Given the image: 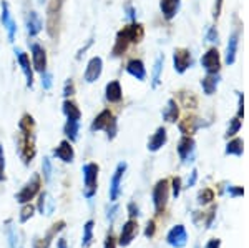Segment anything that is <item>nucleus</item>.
Instances as JSON below:
<instances>
[{"mask_svg": "<svg viewBox=\"0 0 249 248\" xmlns=\"http://www.w3.org/2000/svg\"><path fill=\"white\" fill-rule=\"evenodd\" d=\"M143 35H144V30H143V25H140V23H131V25L123 27V30H120L118 35H116V42H115V47H113V55H115V57L122 55L123 52L126 50L128 43L142 42Z\"/></svg>", "mask_w": 249, "mask_h": 248, "instance_id": "f257e3e1", "label": "nucleus"}, {"mask_svg": "<svg viewBox=\"0 0 249 248\" xmlns=\"http://www.w3.org/2000/svg\"><path fill=\"white\" fill-rule=\"evenodd\" d=\"M17 150L25 165H29L32 160L35 158L37 149H35V134H27V132H18L17 135Z\"/></svg>", "mask_w": 249, "mask_h": 248, "instance_id": "f03ea898", "label": "nucleus"}, {"mask_svg": "<svg viewBox=\"0 0 249 248\" xmlns=\"http://www.w3.org/2000/svg\"><path fill=\"white\" fill-rule=\"evenodd\" d=\"M91 132H100V130H105L108 134V138H115L116 135V130H118V127H116V118L113 117V114H111L110 110H103L100 112L98 115H96V118L91 122Z\"/></svg>", "mask_w": 249, "mask_h": 248, "instance_id": "7ed1b4c3", "label": "nucleus"}, {"mask_svg": "<svg viewBox=\"0 0 249 248\" xmlns=\"http://www.w3.org/2000/svg\"><path fill=\"white\" fill-rule=\"evenodd\" d=\"M98 165L96 163H87L83 165V182H85V190H83V195L87 198H91L96 193V189H98Z\"/></svg>", "mask_w": 249, "mask_h": 248, "instance_id": "20e7f679", "label": "nucleus"}, {"mask_svg": "<svg viewBox=\"0 0 249 248\" xmlns=\"http://www.w3.org/2000/svg\"><path fill=\"white\" fill-rule=\"evenodd\" d=\"M63 0H52L47 10V30L50 37H57L58 23H60V12H62Z\"/></svg>", "mask_w": 249, "mask_h": 248, "instance_id": "39448f33", "label": "nucleus"}, {"mask_svg": "<svg viewBox=\"0 0 249 248\" xmlns=\"http://www.w3.org/2000/svg\"><path fill=\"white\" fill-rule=\"evenodd\" d=\"M168 197H170V183H168V180L163 178L156 183L153 189V203H155L156 213H161L164 210V207L168 203Z\"/></svg>", "mask_w": 249, "mask_h": 248, "instance_id": "423d86ee", "label": "nucleus"}, {"mask_svg": "<svg viewBox=\"0 0 249 248\" xmlns=\"http://www.w3.org/2000/svg\"><path fill=\"white\" fill-rule=\"evenodd\" d=\"M38 191H40V175H34V177L25 183V187L17 193V202L23 203V205L30 203V200H34Z\"/></svg>", "mask_w": 249, "mask_h": 248, "instance_id": "0eeeda50", "label": "nucleus"}, {"mask_svg": "<svg viewBox=\"0 0 249 248\" xmlns=\"http://www.w3.org/2000/svg\"><path fill=\"white\" fill-rule=\"evenodd\" d=\"M102 70H103V60L100 57L90 58V62H88V65L85 69V74H83V80H85L87 83L96 82V80L100 78V75H102Z\"/></svg>", "mask_w": 249, "mask_h": 248, "instance_id": "6e6552de", "label": "nucleus"}, {"mask_svg": "<svg viewBox=\"0 0 249 248\" xmlns=\"http://www.w3.org/2000/svg\"><path fill=\"white\" fill-rule=\"evenodd\" d=\"M124 172H126V163H124V162L118 163L113 177H111V183H110V200H111V202H116L118 197H120V191H122L120 185H122V178H123Z\"/></svg>", "mask_w": 249, "mask_h": 248, "instance_id": "1a4fd4ad", "label": "nucleus"}, {"mask_svg": "<svg viewBox=\"0 0 249 248\" xmlns=\"http://www.w3.org/2000/svg\"><path fill=\"white\" fill-rule=\"evenodd\" d=\"M32 65L40 74L47 72V52L40 43H34L32 45Z\"/></svg>", "mask_w": 249, "mask_h": 248, "instance_id": "9d476101", "label": "nucleus"}, {"mask_svg": "<svg viewBox=\"0 0 249 248\" xmlns=\"http://www.w3.org/2000/svg\"><path fill=\"white\" fill-rule=\"evenodd\" d=\"M201 65L203 69L208 72V74H218L219 67H221V60H219V54L216 49H210L206 54L203 55L201 58Z\"/></svg>", "mask_w": 249, "mask_h": 248, "instance_id": "9b49d317", "label": "nucleus"}, {"mask_svg": "<svg viewBox=\"0 0 249 248\" xmlns=\"http://www.w3.org/2000/svg\"><path fill=\"white\" fill-rule=\"evenodd\" d=\"M173 62H175V70L178 72V74H184L188 67H191V63H193L190 50H186V49L175 50V55H173Z\"/></svg>", "mask_w": 249, "mask_h": 248, "instance_id": "f8f14e48", "label": "nucleus"}, {"mask_svg": "<svg viewBox=\"0 0 249 248\" xmlns=\"http://www.w3.org/2000/svg\"><path fill=\"white\" fill-rule=\"evenodd\" d=\"M15 55H17V60H18V65L22 69L23 75H25V80H27V87H34V70H32V65H30V58L25 52L22 50H17L15 49Z\"/></svg>", "mask_w": 249, "mask_h": 248, "instance_id": "ddd939ff", "label": "nucleus"}, {"mask_svg": "<svg viewBox=\"0 0 249 248\" xmlns=\"http://www.w3.org/2000/svg\"><path fill=\"white\" fill-rule=\"evenodd\" d=\"M166 242L175 248H183L188 242V233H186V230H184V227L176 225L175 229H171L166 237Z\"/></svg>", "mask_w": 249, "mask_h": 248, "instance_id": "4468645a", "label": "nucleus"}, {"mask_svg": "<svg viewBox=\"0 0 249 248\" xmlns=\"http://www.w3.org/2000/svg\"><path fill=\"white\" fill-rule=\"evenodd\" d=\"M2 23L7 29V32H9V42H14L15 34H17V23H15V20L12 19L9 3H7L5 0H2Z\"/></svg>", "mask_w": 249, "mask_h": 248, "instance_id": "2eb2a0df", "label": "nucleus"}, {"mask_svg": "<svg viewBox=\"0 0 249 248\" xmlns=\"http://www.w3.org/2000/svg\"><path fill=\"white\" fill-rule=\"evenodd\" d=\"M136 233H138V223H136L135 220H128V222L123 225V230H122V235H120L118 243L122 247H128L131 242H133Z\"/></svg>", "mask_w": 249, "mask_h": 248, "instance_id": "dca6fc26", "label": "nucleus"}, {"mask_svg": "<svg viewBox=\"0 0 249 248\" xmlns=\"http://www.w3.org/2000/svg\"><path fill=\"white\" fill-rule=\"evenodd\" d=\"M25 23H27V32H29V35H32V37L38 35V34H40V30L43 29L42 19H40V15H38L35 10H30L29 14H27Z\"/></svg>", "mask_w": 249, "mask_h": 248, "instance_id": "f3484780", "label": "nucleus"}, {"mask_svg": "<svg viewBox=\"0 0 249 248\" xmlns=\"http://www.w3.org/2000/svg\"><path fill=\"white\" fill-rule=\"evenodd\" d=\"M55 157L60 158L62 162L65 163H71L75 158V152H73V147H71V143L68 142V140H63V142H60V145L55 149Z\"/></svg>", "mask_w": 249, "mask_h": 248, "instance_id": "a211bd4d", "label": "nucleus"}, {"mask_svg": "<svg viewBox=\"0 0 249 248\" xmlns=\"http://www.w3.org/2000/svg\"><path fill=\"white\" fill-rule=\"evenodd\" d=\"M105 97L108 102L116 103L123 98V92H122V85H120L118 80H113V82L107 83V89H105Z\"/></svg>", "mask_w": 249, "mask_h": 248, "instance_id": "6ab92c4d", "label": "nucleus"}, {"mask_svg": "<svg viewBox=\"0 0 249 248\" xmlns=\"http://www.w3.org/2000/svg\"><path fill=\"white\" fill-rule=\"evenodd\" d=\"M126 72L131 75V77H135L136 80H144L146 78V70H144V65L142 60H130L126 65Z\"/></svg>", "mask_w": 249, "mask_h": 248, "instance_id": "aec40b11", "label": "nucleus"}, {"mask_svg": "<svg viewBox=\"0 0 249 248\" xmlns=\"http://www.w3.org/2000/svg\"><path fill=\"white\" fill-rule=\"evenodd\" d=\"M193 152H195V140H193L190 135H186V137H183L181 140H179L178 153H179V157H181V160L186 162Z\"/></svg>", "mask_w": 249, "mask_h": 248, "instance_id": "412c9836", "label": "nucleus"}, {"mask_svg": "<svg viewBox=\"0 0 249 248\" xmlns=\"http://www.w3.org/2000/svg\"><path fill=\"white\" fill-rule=\"evenodd\" d=\"M164 143H166V130H164L163 127H160V129L156 130V134L151 137L150 142H148V150L158 152Z\"/></svg>", "mask_w": 249, "mask_h": 248, "instance_id": "4be33fe9", "label": "nucleus"}, {"mask_svg": "<svg viewBox=\"0 0 249 248\" xmlns=\"http://www.w3.org/2000/svg\"><path fill=\"white\" fill-rule=\"evenodd\" d=\"M63 227H65V222L63 220H60L58 223H55L53 227H52V230L48 231V235L43 240H37V242L34 243V248H48L50 247V242H52V238H53V235L55 233H58L60 230H63Z\"/></svg>", "mask_w": 249, "mask_h": 248, "instance_id": "5701e85b", "label": "nucleus"}, {"mask_svg": "<svg viewBox=\"0 0 249 248\" xmlns=\"http://www.w3.org/2000/svg\"><path fill=\"white\" fill-rule=\"evenodd\" d=\"M53 209H55V202L52 200L50 195L47 193V191H43V193H40V200H38V210L40 213H45V215H52L53 213Z\"/></svg>", "mask_w": 249, "mask_h": 248, "instance_id": "b1692460", "label": "nucleus"}, {"mask_svg": "<svg viewBox=\"0 0 249 248\" xmlns=\"http://www.w3.org/2000/svg\"><path fill=\"white\" fill-rule=\"evenodd\" d=\"M160 7H161V12H163L164 17L168 20H171L176 15V12H178L179 0H161V2H160Z\"/></svg>", "mask_w": 249, "mask_h": 248, "instance_id": "393cba45", "label": "nucleus"}, {"mask_svg": "<svg viewBox=\"0 0 249 248\" xmlns=\"http://www.w3.org/2000/svg\"><path fill=\"white\" fill-rule=\"evenodd\" d=\"M63 114L67 115L68 120H80L82 118V112H80L78 105L71 100H65L63 102Z\"/></svg>", "mask_w": 249, "mask_h": 248, "instance_id": "a878e982", "label": "nucleus"}, {"mask_svg": "<svg viewBox=\"0 0 249 248\" xmlns=\"http://www.w3.org/2000/svg\"><path fill=\"white\" fill-rule=\"evenodd\" d=\"M178 115H179V112H178V105H176V102L173 98L168 100V105L163 112V118L166 120V122L173 123V122L178 120Z\"/></svg>", "mask_w": 249, "mask_h": 248, "instance_id": "bb28decb", "label": "nucleus"}, {"mask_svg": "<svg viewBox=\"0 0 249 248\" xmlns=\"http://www.w3.org/2000/svg\"><path fill=\"white\" fill-rule=\"evenodd\" d=\"M236 52H238V34H232L230 37V43H228V54H226V62L232 65L236 60Z\"/></svg>", "mask_w": 249, "mask_h": 248, "instance_id": "cd10ccee", "label": "nucleus"}, {"mask_svg": "<svg viewBox=\"0 0 249 248\" xmlns=\"http://www.w3.org/2000/svg\"><path fill=\"white\" fill-rule=\"evenodd\" d=\"M201 87L204 90V94L206 95H213L216 90V87H218V77H216V74H210L206 78L201 80Z\"/></svg>", "mask_w": 249, "mask_h": 248, "instance_id": "c85d7f7f", "label": "nucleus"}, {"mask_svg": "<svg viewBox=\"0 0 249 248\" xmlns=\"http://www.w3.org/2000/svg\"><path fill=\"white\" fill-rule=\"evenodd\" d=\"M65 135L70 138V142H75L78 138V130H80V122L78 120H67L65 123Z\"/></svg>", "mask_w": 249, "mask_h": 248, "instance_id": "c756f323", "label": "nucleus"}, {"mask_svg": "<svg viewBox=\"0 0 249 248\" xmlns=\"http://www.w3.org/2000/svg\"><path fill=\"white\" fill-rule=\"evenodd\" d=\"M93 225H95L93 220H88L85 227H83V240H82L83 248H88L91 245V242H93Z\"/></svg>", "mask_w": 249, "mask_h": 248, "instance_id": "7c9ffc66", "label": "nucleus"}, {"mask_svg": "<svg viewBox=\"0 0 249 248\" xmlns=\"http://www.w3.org/2000/svg\"><path fill=\"white\" fill-rule=\"evenodd\" d=\"M198 127H199V122H196V118H193V117L184 118L183 122L179 123V130H181L184 135H191V134H195Z\"/></svg>", "mask_w": 249, "mask_h": 248, "instance_id": "2f4dec72", "label": "nucleus"}, {"mask_svg": "<svg viewBox=\"0 0 249 248\" xmlns=\"http://www.w3.org/2000/svg\"><path fill=\"white\" fill-rule=\"evenodd\" d=\"M18 129L22 132H27V134H34V132H35V120H34V117L29 115V114L23 115L22 120H20V123H18Z\"/></svg>", "mask_w": 249, "mask_h": 248, "instance_id": "473e14b6", "label": "nucleus"}, {"mask_svg": "<svg viewBox=\"0 0 249 248\" xmlns=\"http://www.w3.org/2000/svg\"><path fill=\"white\" fill-rule=\"evenodd\" d=\"M226 153L228 155H236V157H241V155H243V140L234 138L232 142L228 143Z\"/></svg>", "mask_w": 249, "mask_h": 248, "instance_id": "72a5a7b5", "label": "nucleus"}, {"mask_svg": "<svg viewBox=\"0 0 249 248\" xmlns=\"http://www.w3.org/2000/svg\"><path fill=\"white\" fill-rule=\"evenodd\" d=\"M163 63H164V57L160 55V57L156 58L155 67H153V87H158V83H160V74H161Z\"/></svg>", "mask_w": 249, "mask_h": 248, "instance_id": "f704fd0d", "label": "nucleus"}, {"mask_svg": "<svg viewBox=\"0 0 249 248\" xmlns=\"http://www.w3.org/2000/svg\"><path fill=\"white\" fill-rule=\"evenodd\" d=\"M211 200H214V191H213L211 189H204L201 193L198 195V202L199 203H210Z\"/></svg>", "mask_w": 249, "mask_h": 248, "instance_id": "c9c22d12", "label": "nucleus"}, {"mask_svg": "<svg viewBox=\"0 0 249 248\" xmlns=\"http://www.w3.org/2000/svg\"><path fill=\"white\" fill-rule=\"evenodd\" d=\"M34 217V207L30 205V203H25V207L22 209V213H20V222L25 223L27 220H30Z\"/></svg>", "mask_w": 249, "mask_h": 248, "instance_id": "e433bc0d", "label": "nucleus"}, {"mask_svg": "<svg viewBox=\"0 0 249 248\" xmlns=\"http://www.w3.org/2000/svg\"><path fill=\"white\" fill-rule=\"evenodd\" d=\"M241 129V120L239 118H232L231 123H230V129L226 132V137H232V135H236Z\"/></svg>", "mask_w": 249, "mask_h": 248, "instance_id": "4c0bfd02", "label": "nucleus"}, {"mask_svg": "<svg viewBox=\"0 0 249 248\" xmlns=\"http://www.w3.org/2000/svg\"><path fill=\"white\" fill-rule=\"evenodd\" d=\"M42 170H43V177H45L47 182H50L52 178V162L50 158H43V163H42Z\"/></svg>", "mask_w": 249, "mask_h": 248, "instance_id": "58836bf2", "label": "nucleus"}, {"mask_svg": "<svg viewBox=\"0 0 249 248\" xmlns=\"http://www.w3.org/2000/svg\"><path fill=\"white\" fill-rule=\"evenodd\" d=\"M9 240H10V248H20L18 233L14 229H9Z\"/></svg>", "mask_w": 249, "mask_h": 248, "instance_id": "ea45409f", "label": "nucleus"}, {"mask_svg": "<svg viewBox=\"0 0 249 248\" xmlns=\"http://www.w3.org/2000/svg\"><path fill=\"white\" fill-rule=\"evenodd\" d=\"M73 94H75V83L71 78H68L65 82V87H63V95H65V97H71Z\"/></svg>", "mask_w": 249, "mask_h": 248, "instance_id": "a19ab883", "label": "nucleus"}, {"mask_svg": "<svg viewBox=\"0 0 249 248\" xmlns=\"http://www.w3.org/2000/svg\"><path fill=\"white\" fill-rule=\"evenodd\" d=\"M5 178V153H3V147L0 145V180Z\"/></svg>", "mask_w": 249, "mask_h": 248, "instance_id": "79ce46f5", "label": "nucleus"}, {"mask_svg": "<svg viewBox=\"0 0 249 248\" xmlns=\"http://www.w3.org/2000/svg\"><path fill=\"white\" fill-rule=\"evenodd\" d=\"M42 87L45 90L52 89V74H48V72H43L42 74Z\"/></svg>", "mask_w": 249, "mask_h": 248, "instance_id": "37998d69", "label": "nucleus"}, {"mask_svg": "<svg viewBox=\"0 0 249 248\" xmlns=\"http://www.w3.org/2000/svg\"><path fill=\"white\" fill-rule=\"evenodd\" d=\"M179 191H181V178H173V195L176 197H179Z\"/></svg>", "mask_w": 249, "mask_h": 248, "instance_id": "c03bdc74", "label": "nucleus"}, {"mask_svg": "<svg viewBox=\"0 0 249 248\" xmlns=\"http://www.w3.org/2000/svg\"><path fill=\"white\" fill-rule=\"evenodd\" d=\"M155 230H156L155 222H153V220H150V222H148V225H146V230H144V235H146L148 238H151L155 235Z\"/></svg>", "mask_w": 249, "mask_h": 248, "instance_id": "a18cd8bd", "label": "nucleus"}, {"mask_svg": "<svg viewBox=\"0 0 249 248\" xmlns=\"http://www.w3.org/2000/svg\"><path fill=\"white\" fill-rule=\"evenodd\" d=\"M228 191H230L231 197H243V193H244L243 187H230Z\"/></svg>", "mask_w": 249, "mask_h": 248, "instance_id": "49530a36", "label": "nucleus"}, {"mask_svg": "<svg viewBox=\"0 0 249 248\" xmlns=\"http://www.w3.org/2000/svg\"><path fill=\"white\" fill-rule=\"evenodd\" d=\"M206 40H210V42H218V32H216V29H211L208 30V35H206Z\"/></svg>", "mask_w": 249, "mask_h": 248, "instance_id": "de8ad7c7", "label": "nucleus"}, {"mask_svg": "<svg viewBox=\"0 0 249 248\" xmlns=\"http://www.w3.org/2000/svg\"><path fill=\"white\" fill-rule=\"evenodd\" d=\"M128 213H130V217H131V218H133V217H138V215H140L138 207H136L135 203H130V205H128Z\"/></svg>", "mask_w": 249, "mask_h": 248, "instance_id": "09e8293b", "label": "nucleus"}, {"mask_svg": "<svg viewBox=\"0 0 249 248\" xmlns=\"http://www.w3.org/2000/svg\"><path fill=\"white\" fill-rule=\"evenodd\" d=\"M105 248H116V240L113 235H108L107 240H105Z\"/></svg>", "mask_w": 249, "mask_h": 248, "instance_id": "8fccbe9b", "label": "nucleus"}, {"mask_svg": "<svg viewBox=\"0 0 249 248\" xmlns=\"http://www.w3.org/2000/svg\"><path fill=\"white\" fill-rule=\"evenodd\" d=\"M219 247H221V240L213 238V240H210V242L206 243V247H204V248H219Z\"/></svg>", "mask_w": 249, "mask_h": 248, "instance_id": "3c124183", "label": "nucleus"}, {"mask_svg": "<svg viewBox=\"0 0 249 248\" xmlns=\"http://www.w3.org/2000/svg\"><path fill=\"white\" fill-rule=\"evenodd\" d=\"M116 211H118V207H116V205H113V207H111V210H108V222H113V220H115V215H116Z\"/></svg>", "mask_w": 249, "mask_h": 248, "instance_id": "603ef678", "label": "nucleus"}, {"mask_svg": "<svg viewBox=\"0 0 249 248\" xmlns=\"http://www.w3.org/2000/svg\"><path fill=\"white\" fill-rule=\"evenodd\" d=\"M221 5H223V0H216V5H214V17L218 19L219 17V12H221Z\"/></svg>", "mask_w": 249, "mask_h": 248, "instance_id": "864d4df0", "label": "nucleus"}, {"mask_svg": "<svg viewBox=\"0 0 249 248\" xmlns=\"http://www.w3.org/2000/svg\"><path fill=\"white\" fill-rule=\"evenodd\" d=\"M91 43H93V40H88V43H87V45H85V47H83V49H82V50H80V52H78L77 58H82V55H83V54H85V52L88 50V47H90V45H91Z\"/></svg>", "mask_w": 249, "mask_h": 248, "instance_id": "5fc2aeb1", "label": "nucleus"}, {"mask_svg": "<svg viewBox=\"0 0 249 248\" xmlns=\"http://www.w3.org/2000/svg\"><path fill=\"white\" fill-rule=\"evenodd\" d=\"M196 178H198V172L196 170H193V173H191V178H190V182H188V185L193 187L196 183Z\"/></svg>", "mask_w": 249, "mask_h": 248, "instance_id": "6e6d98bb", "label": "nucleus"}, {"mask_svg": "<svg viewBox=\"0 0 249 248\" xmlns=\"http://www.w3.org/2000/svg\"><path fill=\"white\" fill-rule=\"evenodd\" d=\"M126 9H128V17H130L131 20H135V12H133V9H131V5H128Z\"/></svg>", "mask_w": 249, "mask_h": 248, "instance_id": "4d7b16f0", "label": "nucleus"}, {"mask_svg": "<svg viewBox=\"0 0 249 248\" xmlns=\"http://www.w3.org/2000/svg\"><path fill=\"white\" fill-rule=\"evenodd\" d=\"M58 248H67V240L65 238H60L58 240Z\"/></svg>", "mask_w": 249, "mask_h": 248, "instance_id": "13d9d810", "label": "nucleus"}, {"mask_svg": "<svg viewBox=\"0 0 249 248\" xmlns=\"http://www.w3.org/2000/svg\"><path fill=\"white\" fill-rule=\"evenodd\" d=\"M38 2H40V3H43V2H47V0H38Z\"/></svg>", "mask_w": 249, "mask_h": 248, "instance_id": "bf43d9fd", "label": "nucleus"}]
</instances>
